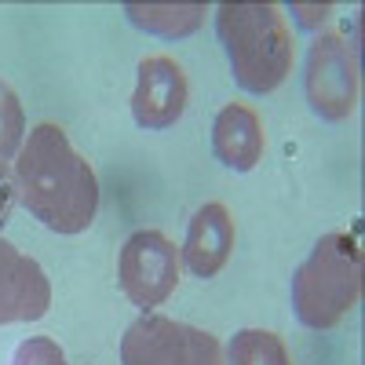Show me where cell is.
<instances>
[{
    "label": "cell",
    "instance_id": "8fae6325",
    "mask_svg": "<svg viewBox=\"0 0 365 365\" xmlns=\"http://www.w3.org/2000/svg\"><path fill=\"white\" fill-rule=\"evenodd\" d=\"M128 15L135 26L161 37H187L201 26L205 4H128Z\"/></svg>",
    "mask_w": 365,
    "mask_h": 365
},
{
    "label": "cell",
    "instance_id": "9c48e42d",
    "mask_svg": "<svg viewBox=\"0 0 365 365\" xmlns=\"http://www.w3.org/2000/svg\"><path fill=\"white\" fill-rule=\"evenodd\" d=\"M212 150H216V158L227 168L252 172L263 161V150H267L259 113L245 103H227L216 113V125H212Z\"/></svg>",
    "mask_w": 365,
    "mask_h": 365
},
{
    "label": "cell",
    "instance_id": "5b68a950",
    "mask_svg": "<svg viewBox=\"0 0 365 365\" xmlns=\"http://www.w3.org/2000/svg\"><path fill=\"white\" fill-rule=\"evenodd\" d=\"M358 51L340 34H322L307 55V99L318 117L344 120L358 106Z\"/></svg>",
    "mask_w": 365,
    "mask_h": 365
},
{
    "label": "cell",
    "instance_id": "7a4b0ae2",
    "mask_svg": "<svg viewBox=\"0 0 365 365\" xmlns=\"http://www.w3.org/2000/svg\"><path fill=\"white\" fill-rule=\"evenodd\" d=\"M361 299V241L354 230L325 234L292 274V307L307 329L340 325Z\"/></svg>",
    "mask_w": 365,
    "mask_h": 365
},
{
    "label": "cell",
    "instance_id": "6da1fadb",
    "mask_svg": "<svg viewBox=\"0 0 365 365\" xmlns=\"http://www.w3.org/2000/svg\"><path fill=\"white\" fill-rule=\"evenodd\" d=\"M19 197L34 216L58 234H81L99 208V179L70 146V135L44 120L29 132L19 154Z\"/></svg>",
    "mask_w": 365,
    "mask_h": 365
},
{
    "label": "cell",
    "instance_id": "2e32d148",
    "mask_svg": "<svg viewBox=\"0 0 365 365\" xmlns=\"http://www.w3.org/2000/svg\"><path fill=\"white\" fill-rule=\"evenodd\" d=\"M296 11H307V15H303V22H307V26H314L318 15H322V19L329 15V8H296Z\"/></svg>",
    "mask_w": 365,
    "mask_h": 365
},
{
    "label": "cell",
    "instance_id": "7c38bea8",
    "mask_svg": "<svg viewBox=\"0 0 365 365\" xmlns=\"http://www.w3.org/2000/svg\"><path fill=\"white\" fill-rule=\"evenodd\" d=\"M230 365H292L289 347L270 329H241L227 351Z\"/></svg>",
    "mask_w": 365,
    "mask_h": 365
},
{
    "label": "cell",
    "instance_id": "9a60e30c",
    "mask_svg": "<svg viewBox=\"0 0 365 365\" xmlns=\"http://www.w3.org/2000/svg\"><path fill=\"white\" fill-rule=\"evenodd\" d=\"M15 197H19V179L11 172V165L0 158V230L11 220V208H15Z\"/></svg>",
    "mask_w": 365,
    "mask_h": 365
},
{
    "label": "cell",
    "instance_id": "ba28073f",
    "mask_svg": "<svg viewBox=\"0 0 365 365\" xmlns=\"http://www.w3.org/2000/svg\"><path fill=\"white\" fill-rule=\"evenodd\" d=\"M51 307V285L37 259L0 237V325L37 322Z\"/></svg>",
    "mask_w": 365,
    "mask_h": 365
},
{
    "label": "cell",
    "instance_id": "5bb4252c",
    "mask_svg": "<svg viewBox=\"0 0 365 365\" xmlns=\"http://www.w3.org/2000/svg\"><path fill=\"white\" fill-rule=\"evenodd\" d=\"M11 365H66V354L48 336H29L26 344H19Z\"/></svg>",
    "mask_w": 365,
    "mask_h": 365
},
{
    "label": "cell",
    "instance_id": "277c9868",
    "mask_svg": "<svg viewBox=\"0 0 365 365\" xmlns=\"http://www.w3.org/2000/svg\"><path fill=\"white\" fill-rule=\"evenodd\" d=\"M125 365H223L220 340L205 329L182 325L161 314H143L120 340Z\"/></svg>",
    "mask_w": 365,
    "mask_h": 365
},
{
    "label": "cell",
    "instance_id": "3957f363",
    "mask_svg": "<svg viewBox=\"0 0 365 365\" xmlns=\"http://www.w3.org/2000/svg\"><path fill=\"white\" fill-rule=\"evenodd\" d=\"M216 29L227 44L237 84L267 96L292 70V34L278 4H223Z\"/></svg>",
    "mask_w": 365,
    "mask_h": 365
},
{
    "label": "cell",
    "instance_id": "4fadbf2b",
    "mask_svg": "<svg viewBox=\"0 0 365 365\" xmlns=\"http://www.w3.org/2000/svg\"><path fill=\"white\" fill-rule=\"evenodd\" d=\"M26 132V117H22V103L11 91V84L0 81V158H8L19 150Z\"/></svg>",
    "mask_w": 365,
    "mask_h": 365
},
{
    "label": "cell",
    "instance_id": "30bf717a",
    "mask_svg": "<svg viewBox=\"0 0 365 365\" xmlns=\"http://www.w3.org/2000/svg\"><path fill=\"white\" fill-rule=\"evenodd\" d=\"M230 252H234V216L227 212V205L208 201L190 220L182 259H187V267L197 274V278H216V274L227 267Z\"/></svg>",
    "mask_w": 365,
    "mask_h": 365
},
{
    "label": "cell",
    "instance_id": "8992f818",
    "mask_svg": "<svg viewBox=\"0 0 365 365\" xmlns=\"http://www.w3.org/2000/svg\"><path fill=\"white\" fill-rule=\"evenodd\" d=\"M179 249L161 230H139L120 249V289L135 307H158L179 282Z\"/></svg>",
    "mask_w": 365,
    "mask_h": 365
},
{
    "label": "cell",
    "instance_id": "52a82bcc",
    "mask_svg": "<svg viewBox=\"0 0 365 365\" xmlns=\"http://www.w3.org/2000/svg\"><path fill=\"white\" fill-rule=\"evenodd\" d=\"M190 99L187 73L172 55H146L139 63V84L132 96V113L143 128H168L182 117Z\"/></svg>",
    "mask_w": 365,
    "mask_h": 365
}]
</instances>
